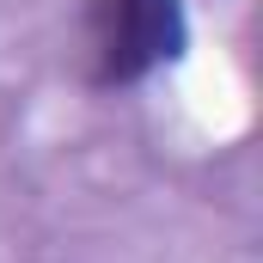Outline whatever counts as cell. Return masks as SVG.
Listing matches in <instances>:
<instances>
[{
	"label": "cell",
	"mask_w": 263,
	"mask_h": 263,
	"mask_svg": "<svg viewBox=\"0 0 263 263\" xmlns=\"http://www.w3.org/2000/svg\"><path fill=\"white\" fill-rule=\"evenodd\" d=\"M190 43L184 0H92L86 12V55L92 86H135L172 67Z\"/></svg>",
	"instance_id": "cell-1"
}]
</instances>
